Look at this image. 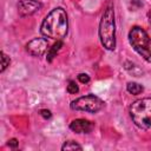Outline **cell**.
<instances>
[{"instance_id": "obj_1", "label": "cell", "mask_w": 151, "mask_h": 151, "mask_svg": "<svg viewBox=\"0 0 151 151\" xmlns=\"http://www.w3.org/2000/svg\"><path fill=\"white\" fill-rule=\"evenodd\" d=\"M68 31V20L67 14L64 8L55 7L53 8L42 20L40 26V33L45 38L52 40H63Z\"/></svg>"}, {"instance_id": "obj_2", "label": "cell", "mask_w": 151, "mask_h": 151, "mask_svg": "<svg viewBox=\"0 0 151 151\" xmlns=\"http://www.w3.org/2000/svg\"><path fill=\"white\" fill-rule=\"evenodd\" d=\"M99 38L101 45L113 51L116 48V24H114V9L112 4H109L104 9V13L99 24Z\"/></svg>"}, {"instance_id": "obj_3", "label": "cell", "mask_w": 151, "mask_h": 151, "mask_svg": "<svg viewBox=\"0 0 151 151\" xmlns=\"http://www.w3.org/2000/svg\"><path fill=\"white\" fill-rule=\"evenodd\" d=\"M130 116L132 122L140 129L151 127V97L142 98L133 101L130 106Z\"/></svg>"}, {"instance_id": "obj_4", "label": "cell", "mask_w": 151, "mask_h": 151, "mask_svg": "<svg viewBox=\"0 0 151 151\" xmlns=\"http://www.w3.org/2000/svg\"><path fill=\"white\" fill-rule=\"evenodd\" d=\"M129 41L133 50L147 63H151V38L139 26H133L129 32Z\"/></svg>"}, {"instance_id": "obj_5", "label": "cell", "mask_w": 151, "mask_h": 151, "mask_svg": "<svg viewBox=\"0 0 151 151\" xmlns=\"http://www.w3.org/2000/svg\"><path fill=\"white\" fill-rule=\"evenodd\" d=\"M70 107L76 111H85L90 113H96L104 107V101L93 94H87L77 98L76 100L71 101Z\"/></svg>"}, {"instance_id": "obj_6", "label": "cell", "mask_w": 151, "mask_h": 151, "mask_svg": "<svg viewBox=\"0 0 151 151\" xmlns=\"http://www.w3.org/2000/svg\"><path fill=\"white\" fill-rule=\"evenodd\" d=\"M48 42L45 38H34L26 44V51L33 57H41L47 50Z\"/></svg>"}, {"instance_id": "obj_7", "label": "cell", "mask_w": 151, "mask_h": 151, "mask_svg": "<svg viewBox=\"0 0 151 151\" xmlns=\"http://www.w3.org/2000/svg\"><path fill=\"white\" fill-rule=\"evenodd\" d=\"M41 4L38 0H19L18 2V11L21 17H27L37 11H39Z\"/></svg>"}, {"instance_id": "obj_8", "label": "cell", "mask_w": 151, "mask_h": 151, "mask_svg": "<svg viewBox=\"0 0 151 151\" xmlns=\"http://www.w3.org/2000/svg\"><path fill=\"white\" fill-rule=\"evenodd\" d=\"M93 127H94V124L84 118L74 119L70 124V129L76 133H90L93 130Z\"/></svg>"}, {"instance_id": "obj_9", "label": "cell", "mask_w": 151, "mask_h": 151, "mask_svg": "<svg viewBox=\"0 0 151 151\" xmlns=\"http://www.w3.org/2000/svg\"><path fill=\"white\" fill-rule=\"evenodd\" d=\"M61 47H63V41H61V40H58L55 44L52 45V47L48 48V51H47V57H46V59H47L48 63H51V61L53 60V58L57 55V53L60 51Z\"/></svg>"}, {"instance_id": "obj_10", "label": "cell", "mask_w": 151, "mask_h": 151, "mask_svg": "<svg viewBox=\"0 0 151 151\" xmlns=\"http://www.w3.org/2000/svg\"><path fill=\"white\" fill-rule=\"evenodd\" d=\"M126 90H127L129 93H131V94H133V96H137V94H140V93L144 91V87H143L140 84H138V83L130 81V83H127V85H126Z\"/></svg>"}, {"instance_id": "obj_11", "label": "cell", "mask_w": 151, "mask_h": 151, "mask_svg": "<svg viewBox=\"0 0 151 151\" xmlns=\"http://www.w3.org/2000/svg\"><path fill=\"white\" fill-rule=\"evenodd\" d=\"M125 68H126L130 73H132L133 76H136V77H139V76L143 74V71H142L136 64H133V63H131V61H126V63H125Z\"/></svg>"}, {"instance_id": "obj_12", "label": "cell", "mask_w": 151, "mask_h": 151, "mask_svg": "<svg viewBox=\"0 0 151 151\" xmlns=\"http://www.w3.org/2000/svg\"><path fill=\"white\" fill-rule=\"evenodd\" d=\"M61 150L63 151H65V150H83V147L78 144V143H76L74 140H67V142H65L64 143V145L61 146Z\"/></svg>"}, {"instance_id": "obj_13", "label": "cell", "mask_w": 151, "mask_h": 151, "mask_svg": "<svg viewBox=\"0 0 151 151\" xmlns=\"http://www.w3.org/2000/svg\"><path fill=\"white\" fill-rule=\"evenodd\" d=\"M9 64H11L9 57L5 52H1V68H0V72H4L7 68V66H9Z\"/></svg>"}, {"instance_id": "obj_14", "label": "cell", "mask_w": 151, "mask_h": 151, "mask_svg": "<svg viewBox=\"0 0 151 151\" xmlns=\"http://www.w3.org/2000/svg\"><path fill=\"white\" fill-rule=\"evenodd\" d=\"M66 90H67V92L70 94H76V93L79 92V87H78V85L76 84L74 80H70L68 81V85H67V88Z\"/></svg>"}, {"instance_id": "obj_15", "label": "cell", "mask_w": 151, "mask_h": 151, "mask_svg": "<svg viewBox=\"0 0 151 151\" xmlns=\"http://www.w3.org/2000/svg\"><path fill=\"white\" fill-rule=\"evenodd\" d=\"M78 80L83 84H87L90 81V76H87L86 73H80L78 74Z\"/></svg>"}, {"instance_id": "obj_16", "label": "cell", "mask_w": 151, "mask_h": 151, "mask_svg": "<svg viewBox=\"0 0 151 151\" xmlns=\"http://www.w3.org/2000/svg\"><path fill=\"white\" fill-rule=\"evenodd\" d=\"M40 116L42 117V118H45V119H50L51 117H52V113H51V111L50 110H46V109H42V110H40Z\"/></svg>"}, {"instance_id": "obj_17", "label": "cell", "mask_w": 151, "mask_h": 151, "mask_svg": "<svg viewBox=\"0 0 151 151\" xmlns=\"http://www.w3.org/2000/svg\"><path fill=\"white\" fill-rule=\"evenodd\" d=\"M7 145H8L9 147H17V146H18V140H17L15 138H12V139L8 140Z\"/></svg>"}, {"instance_id": "obj_18", "label": "cell", "mask_w": 151, "mask_h": 151, "mask_svg": "<svg viewBox=\"0 0 151 151\" xmlns=\"http://www.w3.org/2000/svg\"><path fill=\"white\" fill-rule=\"evenodd\" d=\"M147 15H149V21H151V12H149Z\"/></svg>"}]
</instances>
